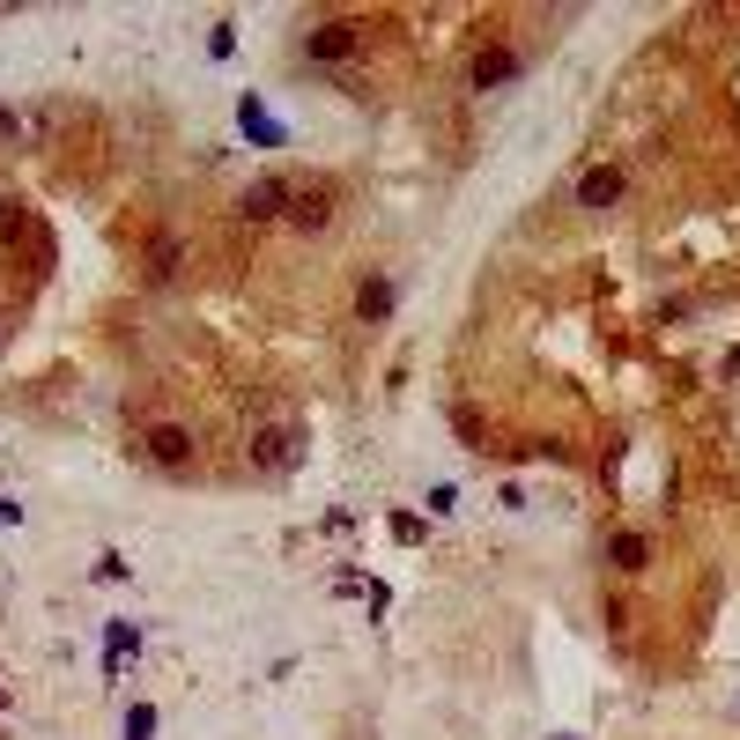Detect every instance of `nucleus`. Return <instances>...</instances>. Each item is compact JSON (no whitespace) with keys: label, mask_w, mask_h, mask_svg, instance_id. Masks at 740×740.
Returning a JSON list of instances; mask_svg holds the SVG:
<instances>
[{"label":"nucleus","mask_w":740,"mask_h":740,"mask_svg":"<svg viewBox=\"0 0 740 740\" xmlns=\"http://www.w3.org/2000/svg\"><path fill=\"white\" fill-rule=\"evenodd\" d=\"M356 30L363 23H341V15H334V23H319L304 38V52H311V60H348V52H356Z\"/></svg>","instance_id":"7"},{"label":"nucleus","mask_w":740,"mask_h":740,"mask_svg":"<svg viewBox=\"0 0 740 740\" xmlns=\"http://www.w3.org/2000/svg\"><path fill=\"white\" fill-rule=\"evenodd\" d=\"M0 141H15V112L8 104H0Z\"/></svg>","instance_id":"13"},{"label":"nucleus","mask_w":740,"mask_h":740,"mask_svg":"<svg viewBox=\"0 0 740 740\" xmlns=\"http://www.w3.org/2000/svg\"><path fill=\"white\" fill-rule=\"evenodd\" d=\"M15 518H23V504H8V496H0V526H15Z\"/></svg>","instance_id":"14"},{"label":"nucleus","mask_w":740,"mask_h":740,"mask_svg":"<svg viewBox=\"0 0 740 740\" xmlns=\"http://www.w3.org/2000/svg\"><path fill=\"white\" fill-rule=\"evenodd\" d=\"M289 222L296 230H326L334 222V186L326 178H289Z\"/></svg>","instance_id":"4"},{"label":"nucleus","mask_w":740,"mask_h":740,"mask_svg":"<svg viewBox=\"0 0 740 740\" xmlns=\"http://www.w3.org/2000/svg\"><path fill=\"white\" fill-rule=\"evenodd\" d=\"M245 126H252V134H260V141H282V126H274V119H267V112H260V104H252V97H245Z\"/></svg>","instance_id":"11"},{"label":"nucleus","mask_w":740,"mask_h":740,"mask_svg":"<svg viewBox=\"0 0 740 740\" xmlns=\"http://www.w3.org/2000/svg\"><path fill=\"white\" fill-rule=\"evenodd\" d=\"M237 215L245 222H282L289 215V178H252L245 200H237Z\"/></svg>","instance_id":"5"},{"label":"nucleus","mask_w":740,"mask_h":740,"mask_svg":"<svg viewBox=\"0 0 740 740\" xmlns=\"http://www.w3.org/2000/svg\"><path fill=\"white\" fill-rule=\"evenodd\" d=\"M518 74H526V52L518 45H482L474 52V67H467V89L489 97V89H504V82H518Z\"/></svg>","instance_id":"3"},{"label":"nucleus","mask_w":740,"mask_h":740,"mask_svg":"<svg viewBox=\"0 0 740 740\" xmlns=\"http://www.w3.org/2000/svg\"><path fill=\"white\" fill-rule=\"evenodd\" d=\"M393 304H400V289L385 282V274H370L363 289H356V319H363V326H385V319H393Z\"/></svg>","instance_id":"8"},{"label":"nucleus","mask_w":740,"mask_h":740,"mask_svg":"<svg viewBox=\"0 0 740 740\" xmlns=\"http://www.w3.org/2000/svg\"><path fill=\"white\" fill-rule=\"evenodd\" d=\"M156 733V711H148V704H134V718H126V740H148Z\"/></svg>","instance_id":"12"},{"label":"nucleus","mask_w":740,"mask_h":740,"mask_svg":"<svg viewBox=\"0 0 740 740\" xmlns=\"http://www.w3.org/2000/svg\"><path fill=\"white\" fill-rule=\"evenodd\" d=\"M178 260H186V245H178L171 230H163V237L148 245V282H156V289H163V282H178Z\"/></svg>","instance_id":"10"},{"label":"nucleus","mask_w":740,"mask_h":740,"mask_svg":"<svg viewBox=\"0 0 740 740\" xmlns=\"http://www.w3.org/2000/svg\"><path fill=\"white\" fill-rule=\"evenodd\" d=\"M252 467L260 474H289L296 467V452H304V430H296L289 415H267V422H252Z\"/></svg>","instance_id":"1"},{"label":"nucleus","mask_w":740,"mask_h":740,"mask_svg":"<svg viewBox=\"0 0 740 740\" xmlns=\"http://www.w3.org/2000/svg\"><path fill=\"white\" fill-rule=\"evenodd\" d=\"M615 200H622V171H615V163H592V171L578 178V208L600 215V208H615Z\"/></svg>","instance_id":"6"},{"label":"nucleus","mask_w":740,"mask_h":740,"mask_svg":"<svg viewBox=\"0 0 740 740\" xmlns=\"http://www.w3.org/2000/svg\"><path fill=\"white\" fill-rule=\"evenodd\" d=\"M607 563L637 578V570H652V541H644L637 526H622V533H607Z\"/></svg>","instance_id":"9"},{"label":"nucleus","mask_w":740,"mask_h":740,"mask_svg":"<svg viewBox=\"0 0 740 740\" xmlns=\"http://www.w3.org/2000/svg\"><path fill=\"white\" fill-rule=\"evenodd\" d=\"M141 459H148V467H163V474H193L200 444H193L186 422H148V430H141Z\"/></svg>","instance_id":"2"},{"label":"nucleus","mask_w":740,"mask_h":740,"mask_svg":"<svg viewBox=\"0 0 740 740\" xmlns=\"http://www.w3.org/2000/svg\"><path fill=\"white\" fill-rule=\"evenodd\" d=\"M556 740H578V733H556Z\"/></svg>","instance_id":"15"}]
</instances>
